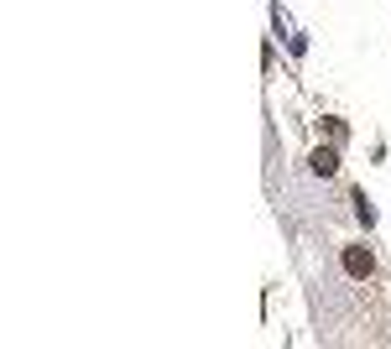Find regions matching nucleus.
<instances>
[{"instance_id":"1","label":"nucleus","mask_w":391,"mask_h":349,"mask_svg":"<svg viewBox=\"0 0 391 349\" xmlns=\"http://www.w3.org/2000/svg\"><path fill=\"white\" fill-rule=\"evenodd\" d=\"M339 266L350 281H370V271H376V256H370V245H344L339 250Z\"/></svg>"},{"instance_id":"2","label":"nucleus","mask_w":391,"mask_h":349,"mask_svg":"<svg viewBox=\"0 0 391 349\" xmlns=\"http://www.w3.org/2000/svg\"><path fill=\"white\" fill-rule=\"evenodd\" d=\"M308 167H313V172H319V177H334V172H339V157H334L329 146H319V152L308 157Z\"/></svg>"}]
</instances>
